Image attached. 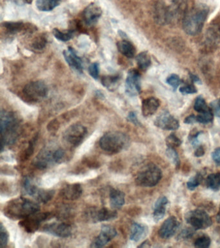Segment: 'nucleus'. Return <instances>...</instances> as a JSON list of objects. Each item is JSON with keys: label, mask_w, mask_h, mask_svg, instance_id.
<instances>
[{"label": "nucleus", "mask_w": 220, "mask_h": 248, "mask_svg": "<svg viewBox=\"0 0 220 248\" xmlns=\"http://www.w3.org/2000/svg\"><path fill=\"white\" fill-rule=\"evenodd\" d=\"M209 13V9L200 3L187 10L183 18V29L187 34L194 36L202 31Z\"/></svg>", "instance_id": "nucleus-1"}, {"label": "nucleus", "mask_w": 220, "mask_h": 248, "mask_svg": "<svg viewBox=\"0 0 220 248\" xmlns=\"http://www.w3.org/2000/svg\"><path fill=\"white\" fill-rule=\"evenodd\" d=\"M37 202L20 197L9 202L4 208V214L13 220L24 219L40 211Z\"/></svg>", "instance_id": "nucleus-2"}, {"label": "nucleus", "mask_w": 220, "mask_h": 248, "mask_svg": "<svg viewBox=\"0 0 220 248\" xmlns=\"http://www.w3.org/2000/svg\"><path fill=\"white\" fill-rule=\"evenodd\" d=\"M21 125L20 120L13 112L1 110V133L2 150L5 145L15 143L20 136Z\"/></svg>", "instance_id": "nucleus-3"}, {"label": "nucleus", "mask_w": 220, "mask_h": 248, "mask_svg": "<svg viewBox=\"0 0 220 248\" xmlns=\"http://www.w3.org/2000/svg\"><path fill=\"white\" fill-rule=\"evenodd\" d=\"M129 145V138L125 133L111 131L105 133L100 140V146L106 152L117 153L126 149Z\"/></svg>", "instance_id": "nucleus-4"}, {"label": "nucleus", "mask_w": 220, "mask_h": 248, "mask_svg": "<svg viewBox=\"0 0 220 248\" xmlns=\"http://www.w3.org/2000/svg\"><path fill=\"white\" fill-rule=\"evenodd\" d=\"M162 178L159 167L154 164L147 165L136 176V182L142 187H151L157 185Z\"/></svg>", "instance_id": "nucleus-5"}, {"label": "nucleus", "mask_w": 220, "mask_h": 248, "mask_svg": "<svg viewBox=\"0 0 220 248\" xmlns=\"http://www.w3.org/2000/svg\"><path fill=\"white\" fill-rule=\"evenodd\" d=\"M65 155V151L62 149L59 148L55 151L44 149L34 159V165L40 170H45L62 160Z\"/></svg>", "instance_id": "nucleus-6"}, {"label": "nucleus", "mask_w": 220, "mask_h": 248, "mask_svg": "<svg viewBox=\"0 0 220 248\" xmlns=\"http://www.w3.org/2000/svg\"><path fill=\"white\" fill-rule=\"evenodd\" d=\"M185 218L195 230H205L212 224V220L209 215L201 209L189 211L185 215Z\"/></svg>", "instance_id": "nucleus-7"}, {"label": "nucleus", "mask_w": 220, "mask_h": 248, "mask_svg": "<svg viewBox=\"0 0 220 248\" xmlns=\"http://www.w3.org/2000/svg\"><path fill=\"white\" fill-rule=\"evenodd\" d=\"M48 89L41 81H31L23 90L24 98L31 102H40L47 96Z\"/></svg>", "instance_id": "nucleus-8"}, {"label": "nucleus", "mask_w": 220, "mask_h": 248, "mask_svg": "<svg viewBox=\"0 0 220 248\" xmlns=\"http://www.w3.org/2000/svg\"><path fill=\"white\" fill-rule=\"evenodd\" d=\"M24 190L27 195L31 196L38 202L45 203L53 199L55 192L51 190L40 189L34 185L29 178H27L24 182Z\"/></svg>", "instance_id": "nucleus-9"}, {"label": "nucleus", "mask_w": 220, "mask_h": 248, "mask_svg": "<svg viewBox=\"0 0 220 248\" xmlns=\"http://www.w3.org/2000/svg\"><path fill=\"white\" fill-rule=\"evenodd\" d=\"M88 134V129L81 124H73L67 128L63 135L65 141L72 147H77L82 143Z\"/></svg>", "instance_id": "nucleus-10"}, {"label": "nucleus", "mask_w": 220, "mask_h": 248, "mask_svg": "<svg viewBox=\"0 0 220 248\" xmlns=\"http://www.w3.org/2000/svg\"><path fill=\"white\" fill-rule=\"evenodd\" d=\"M50 216L51 214L49 213L38 212L22 219L19 224L26 232L29 233H34L39 229L41 222L47 220Z\"/></svg>", "instance_id": "nucleus-11"}, {"label": "nucleus", "mask_w": 220, "mask_h": 248, "mask_svg": "<svg viewBox=\"0 0 220 248\" xmlns=\"http://www.w3.org/2000/svg\"><path fill=\"white\" fill-rule=\"evenodd\" d=\"M141 75L136 69H131L125 81V92L130 96H136L141 93Z\"/></svg>", "instance_id": "nucleus-12"}, {"label": "nucleus", "mask_w": 220, "mask_h": 248, "mask_svg": "<svg viewBox=\"0 0 220 248\" xmlns=\"http://www.w3.org/2000/svg\"><path fill=\"white\" fill-rule=\"evenodd\" d=\"M188 9L187 0H173L171 5L168 6L169 23L180 18L183 19Z\"/></svg>", "instance_id": "nucleus-13"}, {"label": "nucleus", "mask_w": 220, "mask_h": 248, "mask_svg": "<svg viewBox=\"0 0 220 248\" xmlns=\"http://www.w3.org/2000/svg\"><path fill=\"white\" fill-rule=\"evenodd\" d=\"M154 125L166 131H175L179 127V122L167 110H164L156 117Z\"/></svg>", "instance_id": "nucleus-14"}, {"label": "nucleus", "mask_w": 220, "mask_h": 248, "mask_svg": "<svg viewBox=\"0 0 220 248\" xmlns=\"http://www.w3.org/2000/svg\"><path fill=\"white\" fill-rule=\"evenodd\" d=\"M117 235V232L114 227L110 226V225H103L102 226L99 235L93 240L90 247H103V246L107 245Z\"/></svg>", "instance_id": "nucleus-15"}, {"label": "nucleus", "mask_w": 220, "mask_h": 248, "mask_svg": "<svg viewBox=\"0 0 220 248\" xmlns=\"http://www.w3.org/2000/svg\"><path fill=\"white\" fill-rule=\"evenodd\" d=\"M43 232L61 238L69 237L72 234V228L65 223L54 222L45 225L42 229Z\"/></svg>", "instance_id": "nucleus-16"}, {"label": "nucleus", "mask_w": 220, "mask_h": 248, "mask_svg": "<svg viewBox=\"0 0 220 248\" xmlns=\"http://www.w3.org/2000/svg\"><path fill=\"white\" fill-rule=\"evenodd\" d=\"M180 226L178 220L175 217H170L166 219L163 224H162L158 234L160 237L164 239H168L175 235L177 232L178 228Z\"/></svg>", "instance_id": "nucleus-17"}, {"label": "nucleus", "mask_w": 220, "mask_h": 248, "mask_svg": "<svg viewBox=\"0 0 220 248\" xmlns=\"http://www.w3.org/2000/svg\"><path fill=\"white\" fill-rule=\"evenodd\" d=\"M117 213L105 207L100 209H91L88 211V217L94 223L104 222L117 218Z\"/></svg>", "instance_id": "nucleus-18"}, {"label": "nucleus", "mask_w": 220, "mask_h": 248, "mask_svg": "<svg viewBox=\"0 0 220 248\" xmlns=\"http://www.w3.org/2000/svg\"><path fill=\"white\" fill-rule=\"evenodd\" d=\"M102 15L101 8L96 4L92 3L85 9L83 13V17L87 25L92 26L97 22Z\"/></svg>", "instance_id": "nucleus-19"}, {"label": "nucleus", "mask_w": 220, "mask_h": 248, "mask_svg": "<svg viewBox=\"0 0 220 248\" xmlns=\"http://www.w3.org/2000/svg\"><path fill=\"white\" fill-rule=\"evenodd\" d=\"M63 56L65 61L72 69L80 73L84 71V66L82 59L77 55L75 50L73 48L69 47L68 49L63 51Z\"/></svg>", "instance_id": "nucleus-20"}, {"label": "nucleus", "mask_w": 220, "mask_h": 248, "mask_svg": "<svg viewBox=\"0 0 220 248\" xmlns=\"http://www.w3.org/2000/svg\"><path fill=\"white\" fill-rule=\"evenodd\" d=\"M83 189L79 184H69L63 187L60 192L61 197L67 201H75L82 195Z\"/></svg>", "instance_id": "nucleus-21"}, {"label": "nucleus", "mask_w": 220, "mask_h": 248, "mask_svg": "<svg viewBox=\"0 0 220 248\" xmlns=\"http://www.w3.org/2000/svg\"><path fill=\"white\" fill-rule=\"evenodd\" d=\"M160 106V101L154 97L145 99L142 102V111L145 117L152 116L157 111Z\"/></svg>", "instance_id": "nucleus-22"}, {"label": "nucleus", "mask_w": 220, "mask_h": 248, "mask_svg": "<svg viewBox=\"0 0 220 248\" xmlns=\"http://www.w3.org/2000/svg\"><path fill=\"white\" fill-rule=\"evenodd\" d=\"M109 199L112 209H120L125 203V194L118 189L112 188L110 190Z\"/></svg>", "instance_id": "nucleus-23"}, {"label": "nucleus", "mask_w": 220, "mask_h": 248, "mask_svg": "<svg viewBox=\"0 0 220 248\" xmlns=\"http://www.w3.org/2000/svg\"><path fill=\"white\" fill-rule=\"evenodd\" d=\"M168 199L165 197H161L156 201L154 207L153 218L155 222L161 220L165 216L166 208L168 204Z\"/></svg>", "instance_id": "nucleus-24"}, {"label": "nucleus", "mask_w": 220, "mask_h": 248, "mask_svg": "<svg viewBox=\"0 0 220 248\" xmlns=\"http://www.w3.org/2000/svg\"><path fill=\"white\" fill-rule=\"evenodd\" d=\"M148 233V229L144 225L133 223L131 229L130 239L134 242H139L146 237Z\"/></svg>", "instance_id": "nucleus-25"}, {"label": "nucleus", "mask_w": 220, "mask_h": 248, "mask_svg": "<svg viewBox=\"0 0 220 248\" xmlns=\"http://www.w3.org/2000/svg\"><path fill=\"white\" fill-rule=\"evenodd\" d=\"M155 18L156 21L160 25L166 24L169 23V18H168V6H166L163 2L158 1L156 3L155 10Z\"/></svg>", "instance_id": "nucleus-26"}, {"label": "nucleus", "mask_w": 220, "mask_h": 248, "mask_svg": "<svg viewBox=\"0 0 220 248\" xmlns=\"http://www.w3.org/2000/svg\"><path fill=\"white\" fill-rule=\"evenodd\" d=\"M117 47L118 51L125 57L132 58L136 54V48L134 45L129 41L125 40L119 41L117 43Z\"/></svg>", "instance_id": "nucleus-27"}, {"label": "nucleus", "mask_w": 220, "mask_h": 248, "mask_svg": "<svg viewBox=\"0 0 220 248\" xmlns=\"http://www.w3.org/2000/svg\"><path fill=\"white\" fill-rule=\"evenodd\" d=\"M61 0H37L36 7L40 11L49 12L53 11L60 4Z\"/></svg>", "instance_id": "nucleus-28"}, {"label": "nucleus", "mask_w": 220, "mask_h": 248, "mask_svg": "<svg viewBox=\"0 0 220 248\" xmlns=\"http://www.w3.org/2000/svg\"><path fill=\"white\" fill-rule=\"evenodd\" d=\"M137 64L140 69L146 71L151 65V58L147 51L140 52L136 58Z\"/></svg>", "instance_id": "nucleus-29"}, {"label": "nucleus", "mask_w": 220, "mask_h": 248, "mask_svg": "<svg viewBox=\"0 0 220 248\" xmlns=\"http://www.w3.org/2000/svg\"><path fill=\"white\" fill-rule=\"evenodd\" d=\"M206 185L209 189L217 191L220 189V172L209 174L206 179Z\"/></svg>", "instance_id": "nucleus-30"}, {"label": "nucleus", "mask_w": 220, "mask_h": 248, "mask_svg": "<svg viewBox=\"0 0 220 248\" xmlns=\"http://www.w3.org/2000/svg\"><path fill=\"white\" fill-rule=\"evenodd\" d=\"M119 81V77L116 76H105L102 79V85L111 91L117 89Z\"/></svg>", "instance_id": "nucleus-31"}, {"label": "nucleus", "mask_w": 220, "mask_h": 248, "mask_svg": "<svg viewBox=\"0 0 220 248\" xmlns=\"http://www.w3.org/2000/svg\"><path fill=\"white\" fill-rule=\"evenodd\" d=\"M166 155L169 159L172 164L174 165L176 168H178L180 165V160H179V155L177 154L176 151L173 147H168L166 149Z\"/></svg>", "instance_id": "nucleus-32"}, {"label": "nucleus", "mask_w": 220, "mask_h": 248, "mask_svg": "<svg viewBox=\"0 0 220 248\" xmlns=\"http://www.w3.org/2000/svg\"><path fill=\"white\" fill-rule=\"evenodd\" d=\"M53 34L55 38L61 42H67V41L71 40L73 37V31H69L67 32H63L59 29H54L53 30Z\"/></svg>", "instance_id": "nucleus-33"}, {"label": "nucleus", "mask_w": 220, "mask_h": 248, "mask_svg": "<svg viewBox=\"0 0 220 248\" xmlns=\"http://www.w3.org/2000/svg\"><path fill=\"white\" fill-rule=\"evenodd\" d=\"M194 108L198 113H202V112L207 111L208 110L210 109V108H208L205 100L203 98L202 96L197 97L196 100H195Z\"/></svg>", "instance_id": "nucleus-34"}, {"label": "nucleus", "mask_w": 220, "mask_h": 248, "mask_svg": "<svg viewBox=\"0 0 220 248\" xmlns=\"http://www.w3.org/2000/svg\"><path fill=\"white\" fill-rule=\"evenodd\" d=\"M214 118V114L211 109L208 110L207 111L202 112L198 116H196L197 122L203 124H209L212 122Z\"/></svg>", "instance_id": "nucleus-35"}, {"label": "nucleus", "mask_w": 220, "mask_h": 248, "mask_svg": "<svg viewBox=\"0 0 220 248\" xmlns=\"http://www.w3.org/2000/svg\"><path fill=\"white\" fill-rule=\"evenodd\" d=\"M203 180V175L200 172L197 173L196 175L191 178L189 181L187 182V188L191 191H193L198 187L199 185L202 183Z\"/></svg>", "instance_id": "nucleus-36"}, {"label": "nucleus", "mask_w": 220, "mask_h": 248, "mask_svg": "<svg viewBox=\"0 0 220 248\" xmlns=\"http://www.w3.org/2000/svg\"><path fill=\"white\" fill-rule=\"evenodd\" d=\"M166 143H167L168 147L175 148V147L180 146V145L182 143V141H181V140L179 139L175 134L173 133L171 134V135L166 139Z\"/></svg>", "instance_id": "nucleus-37"}, {"label": "nucleus", "mask_w": 220, "mask_h": 248, "mask_svg": "<svg viewBox=\"0 0 220 248\" xmlns=\"http://www.w3.org/2000/svg\"><path fill=\"white\" fill-rule=\"evenodd\" d=\"M211 244V240L208 236H202L197 238L194 242V246L196 248H206L209 247Z\"/></svg>", "instance_id": "nucleus-38"}, {"label": "nucleus", "mask_w": 220, "mask_h": 248, "mask_svg": "<svg viewBox=\"0 0 220 248\" xmlns=\"http://www.w3.org/2000/svg\"><path fill=\"white\" fill-rule=\"evenodd\" d=\"M167 83L173 87L174 91H176L177 87L181 83V79L178 75L173 74L167 78Z\"/></svg>", "instance_id": "nucleus-39"}, {"label": "nucleus", "mask_w": 220, "mask_h": 248, "mask_svg": "<svg viewBox=\"0 0 220 248\" xmlns=\"http://www.w3.org/2000/svg\"><path fill=\"white\" fill-rule=\"evenodd\" d=\"M1 230H0V247L4 248L7 246L9 240L8 232L3 226L2 223L1 224Z\"/></svg>", "instance_id": "nucleus-40"}, {"label": "nucleus", "mask_w": 220, "mask_h": 248, "mask_svg": "<svg viewBox=\"0 0 220 248\" xmlns=\"http://www.w3.org/2000/svg\"><path fill=\"white\" fill-rule=\"evenodd\" d=\"M4 25L5 28L11 32H18L24 27V24L21 22H7L4 23Z\"/></svg>", "instance_id": "nucleus-41"}, {"label": "nucleus", "mask_w": 220, "mask_h": 248, "mask_svg": "<svg viewBox=\"0 0 220 248\" xmlns=\"http://www.w3.org/2000/svg\"><path fill=\"white\" fill-rule=\"evenodd\" d=\"M88 73L94 79H97L99 77L100 74V64L98 62H94L90 64L88 67Z\"/></svg>", "instance_id": "nucleus-42"}, {"label": "nucleus", "mask_w": 220, "mask_h": 248, "mask_svg": "<svg viewBox=\"0 0 220 248\" xmlns=\"http://www.w3.org/2000/svg\"><path fill=\"white\" fill-rule=\"evenodd\" d=\"M194 229L192 230L191 228H185L183 230H181L178 236H177V238L179 240H185L188 239V238H190L192 237L193 235L194 234Z\"/></svg>", "instance_id": "nucleus-43"}, {"label": "nucleus", "mask_w": 220, "mask_h": 248, "mask_svg": "<svg viewBox=\"0 0 220 248\" xmlns=\"http://www.w3.org/2000/svg\"><path fill=\"white\" fill-rule=\"evenodd\" d=\"M210 108L214 115L220 118V98L216 99L210 102Z\"/></svg>", "instance_id": "nucleus-44"}, {"label": "nucleus", "mask_w": 220, "mask_h": 248, "mask_svg": "<svg viewBox=\"0 0 220 248\" xmlns=\"http://www.w3.org/2000/svg\"><path fill=\"white\" fill-rule=\"evenodd\" d=\"M179 92L183 94H192L198 92V90L194 85H185L179 88Z\"/></svg>", "instance_id": "nucleus-45"}, {"label": "nucleus", "mask_w": 220, "mask_h": 248, "mask_svg": "<svg viewBox=\"0 0 220 248\" xmlns=\"http://www.w3.org/2000/svg\"><path fill=\"white\" fill-rule=\"evenodd\" d=\"M45 39L39 38L34 42L33 47L36 49H42V48L45 47Z\"/></svg>", "instance_id": "nucleus-46"}, {"label": "nucleus", "mask_w": 220, "mask_h": 248, "mask_svg": "<svg viewBox=\"0 0 220 248\" xmlns=\"http://www.w3.org/2000/svg\"><path fill=\"white\" fill-rule=\"evenodd\" d=\"M127 119H128L129 121L131 122V123L134 124V125H140V122H139L138 117H137L136 112H131L130 113H129V115L127 116Z\"/></svg>", "instance_id": "nucleus-47"}, {"label": "nucleus", "mask_w": 220, "mask_h": 248, "mask_svg": "<svg viewBox=\"0 0 220 248\" xmlns=\"http://www.w3.org/2000/svg\"><path fill=\"white\" fill-rule=\"evenodd\" d=\"M212 158L214 162L220 166V147L216 148L212 153Z\"/></svg>", "instance_id": "nucleus-48"}, {"label": "nucleus", "mask_w": 220, "mask_h": 248, "mask_svg": "<svg viewBox=\"0 0 220 248\" xmlns=\"http://www.w3.org/2000/svg\"><path fill=\"white\" fill-rule=\"evenodd\" d=\"M184 122L187 124H193L196 123V116L194 115V114H191V115L187 116V117L185 118Z\"/></svg>", "instance_id": "nucleus-49"}, {"label": "nucleus", "mask_w": 220, "mask_h": 248, "mask_svg": "<svg viewBox=\"0 0 220 248\" xmlns=\"http://www.w3.org/2000/svg\"><path fill=\"white\" fill-rule=\"evenodd\" d=\"M205 151L204 147L202 145H200L195 151L194 156L196 157L203 156L205 155Z\"/></svg>", "instance_id": "nucleus-50"}, {"label": "nucleus", "mask_w": 220, "mask_h": 248, "mask_svg": "<svg viewBox=\"0 0 220 248\" xmlns=\"http://www.w3.org/2000/svg\"><path fill=\"white\" fill-rule=\"evenodd\" d=\"M189 76H190V78L193 82L202 83V81H201L200 78L197 77V76L194 75V74L189 73Z\"/></svg>", "instance_id": "nucleus-51"}, {"label": "nucleus", "mask_w": 220, "mask_h": 248, "mask_svg": "<svg viewBox=\"0 0 220 248\" xmlns=\"http://www.w3.org/2000/svg\"><path fill=\"white\" fill-rule=\"evenodd\" d=\"M149 242H148V240H146V241L143 242V244H141L140 246H139V247H149Z\"/></svg>", "instance_id": "nucleus-52"}, {"label": "nucleus", "mask_w": 220, "mask_h": 248, "mask_svg": "<svg viewBox=\"0 0 220 248\" xmlns=\"http://www.w3.org/2000/svg\"><path fill=\"white\" fill-rule=\"evenodd\" d=\"M216 221H217L218 223H220V208L219 212H218L217 215H216Z\"/></svg>", "instance_id": "nucleus-53"}, {"label": "nucleus", "mask_w": 220, "mask_h": 248, "mask_svg": "<svg viewBox=\"0 0 220 248\" xmlns=\"http://www.w3.org/2000/svg\"><path fill=\"white\" fill-rule=\"evenodd\" d=\"M23 1H24L25 3L31 4L32 1H33V0H23Z\"/></svg>", "instance_id": "nucleus-54"}]
</instances>
